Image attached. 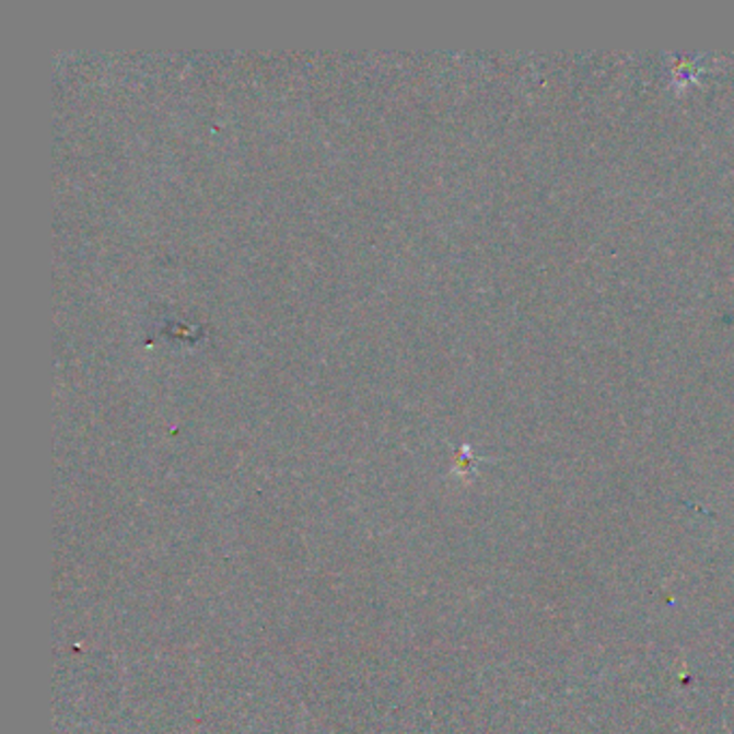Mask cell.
Segmentation results:
<instances>
[{"label": "cell", "instance_id": "obj_1", "mask_svg": "<svg viewBox=\"0 0 734 734\" xmlns=\"http://www.w3.org/2000/svg\"><path fill=\"white\" fill-rule=\"evenodd\" d=\"M700 59H702V57H700ZM700 59H691V57H674L676 66L672 67V84L676 86V91H685L689 82H696V80H698V73L702 71Z\"/></svg>", "mask_w": 734, "mask_h": 734}]
</instances>
